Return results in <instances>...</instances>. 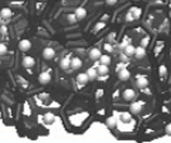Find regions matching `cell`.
I'll return each instance as SVG.
<instances>
[{
  "label": "cell",
  "mask_w": 171,
  "mask_h": 143,
  "mask_svg": "<svg viewBox=\"0 0 171 143\" xmlns=\"http://www.w3.org/2000/svg\"><path fill=\"white\" fill-rule=\"evenodd\" d=\"M142 109H143V102H140V101L133 102L130 105V112L132 114H140Z\"/></svg>",
  "instance_id": "cell-1"
},
{
  "label": "cell",
  "mask_w": 171,
  "mask_h": 143,
  "mask_svg": "<svg viewBox=\"0 0 171 143\" xmlns=\"http://www.w3.org/2000/svg\"><path fill=\"white\" fill-rule=\"evenodd\" d=\"M118 77H119L120 81H128L129 79V77H130V72L126 68H123V69H120L118 72Z\"/></svg>",
  "instance_id": "cell-2"
},
{
  "label": "cell",
  "mask_w": 171,
  "mask_h": 143,
  "mask_svg": "<svg viewBox=\"0 0 171 143\" xmlns=\"http://www.w3.org/2000/svg\"><path fill=\"white\" fill-rule=\"evenodd\" d=\"M38 81L42 84H47V83H50V81H51V75H50L49 72H42V73L38 75Z\"/></svg>",
  "instance_id": "cell-3"
},
{
  "label": "cell",
  "mask_w": 171,
  "mask_h": 143,
  "mask_svg": "<svg viewBox=\"0 0 171 143\" xmlns=\"http://www.w3.org/2000/svg\"><path fill=\"white\" fill-rule=\"evenodd\" d=\"M42 56L46 59V60H51L54 56H55V51H54V49L51 47H45L44 49V51H42Z\"/></svg>",
  "instance_id": "cell-4"
},
{
  "label": "cell",
  "mask_w": 171,
  "mask_h": 143,
  "mask_svg": "<svg viewBox=\"0 0 171 143\" xmlns=\"http://www.w3.org/2000/svg\"><path fill=\"white\" fill-rule=\"evenodd\" d=\"M35 59L32 58V56H24L23 60H22V64H23V67L27 68V69H31L33 65H35Z\"/></svg>",
  "instance_id": "cell-5"
},
{
  "label": "cell",
  "mask_w": 171,
  "mask_h": 143,
  "mask_svg": "<svg viewBox=\"0 0 171 143\" xmlns=\"http://www.w3.org/2000/svg\"><path fill=\"white\" fill-rule=\"evenodd\" d=\"M137 86H138V88L144 90L148 86V79L146 77H143V75H138L137 77Z\"/></svg>",
  "instance_id": "cell-6"
},
{
  "label": "cell",
  "mask_w": 171,
  "mask_h": 143,
  "mask_svg": "<svg viewBox=\"0 0 171 143\" xmlns=\"http://www.w3.org/2000/svg\"><path fill=\"white\" fill-rule=\"evenodd\" d=\"M146 47H143V46H138V47H135V54H134V56L137 59H143L144 56H146Z\"/></svg>",
  "instance_id": "cell-7"
},
{
  "label": "cell",
  "mask_w": 171,
  "mask_h": 143,
  "mask_svg": "<svg viewBox=\"0 0 171 143\" xmlns=\"http://www.w3.org/2000/svg\"><path fill=\"white\" fill-rule=\"evenodd\" d=\"M74 14L77 16L78 20H82V19L86 18V16H87V10H86L84 8H82V6H79V8H77V9H75Z\"/></svg>",
  "instance_id": "cell-8"
},
{
  "label": "cell",
  "mask_w": 171,
  "mask_h": 143,
  "mask_svg": "<svg viewBox=\"0 0 171 143\" xmlns=\"http://www.w3.org/2000/svg\"><path fill=\"white\" fill-rule=\"evenodd\" d=\"M31 46H32V44H31V41L30 40H22L19 42V49L22 50V51H28V50L31 49Z\"/></svg>",
  "instance_id": "cell-9"
},
{
  "label": "cell",
  "mask_w": 171,
  "mask_h": 143,
  "mask_svg": "<svg viewBox=\"0 0 171 143\" xmlns=\"http://www.w3.org/2000/svg\"><path fill=\"white\" fill-rule=\"evenodd\" d=\"M89 81V77H88V74H87V72L86 73H79L77 75V82L78 83H82V84H86Z\"/></svg>",
  "instance_id": "cell-10"
},
{
  "label": "cell",
  "mask_w": 171,
  "mask_h": 143,
  "mask_svg": "<svg viewBox=\"0 0 171 143\" xmlns=\"http://www.w3.org/2000/svg\"><path fill=\"white\" fill-rule=\"evenodd\" d=\"M101 53H100V49H96V47H93L89 51V59H92V60H97V59H100L101 58Z\"/></svg>",
  "instance_id": "cell-11"
},
{
  "label": "cell",
  "mask_w": 171,
  "mask_h": 143,
  "mask_svg": "<svg viewBox=\"0 0 171 143\" xmlns=\"http://www.w3.org/2000/svg\"><path fill=\"white\" fill-rule=\"evenodd\" d=\"M134 96H135V92L133 90H130V88H128V90H125L123 92V97H124V100H126V101H130V100H133Z\"/></svg>",
  "instance_id": "cell-12"
},
{
  "label": "cell",
  "mask_w": 171,
  "mask_h": 143,
  "mask_svg": "<svg viewBox=\"0 0 171 143\" xmlns=\"http://www.w3.org/2000/svg\"><path fill=\"white\" fill-rule=\"evenodd\" d=\"M69 67H72V59L63 58L61 61H60V68L64 69V70H67V69H69Z\"/></svg>",
  "instance_id": "cell-13"
},
{
  "label": "cell",
  "mask_w": 171,
  "mask_h": 143,
  "mask_svg": "<svg viewBox=\"0 0 171 143\" xmlns=\"http://www.w3.org/2000/svg\"><path fill=\"white\" fill-rule=\"evenodd\" d=\"M97 72L100 75H106L109 73V65H105V64H100L98 68H97Z\"/></svg>",
  "instance_id": "cell-14"
},
{
  "label": "cell",
  "mask_w": 171,
  "mask_h": 143,
  "mask_svg": "<svg viewBox=\"0 0 171 143\" xmlns=\"http://www.w3.org/2000/svg\"><path fill=\"white\" fill-rule=\"evenodd\" d=\"M87 74H88V77H89V79H91V81L96 79V78L100 75V74H98V72H97V69H95V68H89V69L87 70Z\"/></svg>",
  "instance_id": "cell-15"
},
{
  "label": "cell",
  "mask_w": 171,
  "mask_h": 143,
  "mask_svg": "<svg viewBox=\"0 0 171 143\" xmlns=\"http://www.w3.org/2000/svg\"><path fill=\"white\" fill-rule=\"evenodd\" d=\"M54 120H55V115H54V114H51V112H47V114H45V115H44V121L46 124H53Z\"/></svg>",
  "instance_id": "cell-16"
},
{
  "label": "cell",
  "mask_w": 171,
  "mask_h": 143,
  "mask_svg": "<svg viewBox=\"0 0 171 143\" xmlns=\"http://www.w3.org/2000/svg\"><path fill=\"white\" fill-rule=\"evenodd\" d=\"M0 16H2V18H10L13 16V12L9 8H3L0 12Z\"/></svg>",
  "instance_id": "cell-17"
},
{
  "label": "cell",
  "mask_w": 171,
  "mask_h": 143,
  "mask_svg": "<svg viewBox=\"0 0 171 143\" xmlns=\"http://www.w3.org/2000/svg\"><path fill=\"white\" fill-rule=\"evenodd\" d=\"M124 53H125V55H126V56H133V55L135 54V47H134L132 44H129V45H128V46L125 47Z\"/></svg>",
  "instance_id": "cell-18"
},
{
  "label": "cell",
  "mask_w": 171,
  "mask_h": 143,
  "mask_svg": "<svg viewBox=\"0 0 171 143\" xmlns=\"http://www.w3.org/2000/svg\"><path fill=\"white\" fill-rule=\"evenodd\" d=\"M82 67V60L79 58H73L72 59V68L73 69H79Z\"/></svg>",
  "instance_id": "cell-19"
},
{
  "label": "cell",
  "mask_w": 171,
  "mask_h": 143,
  "mask_svg": "<svg viewBox=\"0 0 171 143\" xmlns=\"http://www.w3.org/2000/svg\"><path fill=\"white\" fill-rule=\"evenodd\" d=\"M133 14H134V17H135V19H138V18H140V14H142V9L140 8H138V6H132V8L129 9Z\"/></svg>",
  "instance_id": "cell-20"
},
{
  "label": "cell",
  "mask_w": 171,
  "mask_h": 143,
  "mask_svg": "<svg viewBox=\"0 0 171 143\" xmlns=\"http://www.w3.org/2000/svg\"><path fill=\"white\" fill-rule=\"evenodd\" d=\"M120 119H122V121H124V123H128V121L132 120V114L130 112H122L120 114Z\"/></svg>",
  "instance_id": "cell-21"
},
{
  "label": "cell",
  "mask_w": 171,
  "mask_h": 143,
  "mask_svg": "<svg viewBox=\"0 0 171 143\" xmlns=\"http://www.w3.org/2000/svg\"><path fill=\"white\" fill-rule=\"evenodd\" d=\"M106 125L109 128H115L116 127V118L115 116H110L107 120H106Z\"/></svg>",
  "instance_id": "cell-22"
},
{
  "label": "cell",
  "mask_w": 171,
  "mask_h": 143,
  "mask_svg": "<svg viewBox=\"0 0 171 143\" xmlns=\"http://www.w3.org/2000/svg\"><path fill=\"white\" fill-rule=\"evenodd\" d=\"M100 63L105 64V65H110V63H111L110 56L109 55H101V58H100Z\"/></svg>",
  "instance_id": "cell-23"
},
{
  "label": "cell",
  "mask_w": 171,
  "mask_h": 143,
  "mask_svg": "<svg viewBox=\"0 0 171 143\" xmlns=\"http://www.w3.org/2000/svg\"><path fill=\"white\" fill-rule=\"evenodd\" d=\"M125 19H126V22H133V20L135 19V17H134V14L129 10L126 13V16H125Z\"/></svg>",
  "instance_id": "cell-24"
},
{
  "label": "cell",
  "mask_w": 171,
  "mask_h": 143,
  "mask_svg": "<svg viewBox=\"0 0 171 143\" xmlns=\"http://www.w3.org/2000/svg\"><path fill=\"white\" fill-rule=\"evenodd\" d=\"M68 20H69V23H75L77 22V20H78V18H77V16H75V14H69V16H68Z\"/></svg>",
  "instance_id": "cell-25"
},
{
  "label": "cell",
  "mask_w": 171,
  "mask_h": 143,
  "mask_svg": "<svg viewBox=\"0 0 171 143\" xmlns=\"http://www.w3.org/2000/svg\"><path fill=\"white\" fill-rule=\"evenodd\" d=\"M158 72H160V75H161V77H165L166 73H167V69H166L165 65H161L160 69H158Z\"/></svg>",
  "instance_id": "cell-26"
},
{
  "label": "cell",
  "mask_w": 171,
  "mask_h": 143,
  "mask_svg": "<svg viewBox=\"0 0 171 143\" xmlns=\"http://www.w3.org/2000/svg\"><path fill=\"white\" fill-rule=\"evenodd\" d=\"M149 44V37H143L140 40V46H143V47H146L147 45Z\"/></svg>",
  "instance_id": "cell-27"
},
{
  "label": "cell",
  "mask_w": 171,
  "mask_h": 143,
  "mask_svg": "<svg viewBox=\"0 0 171 143\" xmlns=\"http://www.w3.org/2000/svg\"><path fill=\"white\" fill-rule=\"evenodd\" d=\"M6 51H8V49H6V45H5V44H0V55H4Z\"/></svg>",
  "instance_id": "cell-28"
},
{
  "label": "cell",
  "mask_w": 171,
  "mask_h": 143,
  "mask_svg": "<svg viewBox=\"0 0 171 143\" xmlns=\"http://www.w3.org/2000/svg\"><path fill=\"white\" fill-rule=\"evenodd\" d=\"M104 49H105L107 53H112V50H114V47H112L111 44H105V45H104Z\"/></svg>",
  "instance_id": "cell-29"
},
{
  "label": "cell",
  "mask_w": 171,
  "mask_h": 143,
  "mask_svg": "<svg viewBox=\"0 0 171 143\" xmlns=\"http://www.w3.org/2000/svg\"><path fill=\"white\" fill-rule=\"evenodd\" d=\"M128 45H129V42H128L126 40H124V41L122 42V44L119 45V49H120V50H125V47H126Z\"/></svg>",
  "instance_id": "cell-30"
},
{
  "label": "cell",
  "mask_w": 171,
  "mask_h": 143,
  "mask_svg": "<svg viewBox=\"0 0 171 143\" xmlns=\"http://www.w3.org/2000/svg\"><path fill=\"white\" fill-rule=\"evenodd\" d=\"M104 27H105V22H100V23H97V24H96V27H95V31L101 30V28H104Z\"/></svg>",
  "instance_id": "cell-31"
},
{
  "label": "cell",
  "mask_w": 171,
  "mask_h": 143,
  "mask_svg": "<svg viewBox=\"0 0 171 143\" xmlns=\"http://www.w3.org/2000/svg\"><path fill=\"white\" fill-rule=\"evenodd\" d=\"M165 132L167 135H171V124H167L166 128H165Z\"/></svg>",
  "instance_id": "cell-32"
},
{
  "label": "cell",
  "mask_w": 171,
  "mask_h": 143,
  "mask_svg": "<svg viewBox=\"0 0 171 143\" xmlns=\"http://www.w3.org/2000/svg\"><path fill=\"white\" fill-rule=\"evenodd\" d=\"M118 3V0H106V4L107 5H115Z\"/></svg>",
  "instance_id": "cell-33"
},
{
  "label": "cell",
  "mask_w": 171,
  "mask_h": 143,
  "mask_svg": "<svg viewBox=\"0 0 171 143\" xmlns=\"http://www.w3.org/2000/svg\"><path fill=\"white\" fill-rule=\"evenodd\" d=\"M6 31H8V30H6V27H5V26H3V27H0V32H2L3 35H5V33H6Z\"/></svg>",
  "instance_id": "cell-34"
},
{
  "label": "cell",
  "mask_w": 171,
  "mask_h": 143,
  "mask_svg": "<svg viewBox=\"0 0 171 143\" xmlns=\"http://www.w3.org/2000/svg\"><path fill=\"white\" fill-rule=\"evenodd\" d=\"M123 68H125L124 64H119V65H118V72H119L120 69H123Z\"/></svg>",
  "instance_id": "cell-35"
},
{
  "label": "cell",
  "mask_w": 171,
  "mask_h": 143,
  "mask_svg": "<svg viewBox=\"0 0 171 143\" xmlns=\"http://www.w3.org/2000/svg\"><path fill=\"white\" fill-rule=\"evenodd\" d=\"M170 18H171V10H170Z\"/></svg>",
  "instance_id": "cell-36"
}]
</instances>
